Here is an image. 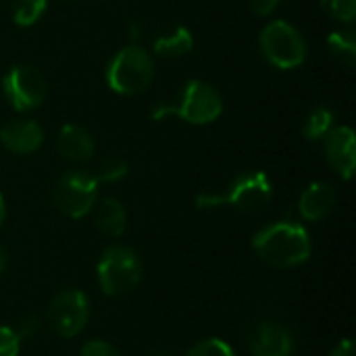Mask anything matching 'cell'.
I'll use <instances>...</instances> for the list:
<instances>
[{"instance_id": "cell-15", "label": "cell", "mask_w": 356, "mask_h": 356, "mask_svg": "<svg viewBox=\"0 0 356 356\" xmlns=\"http://www.w3.org/2000/svg\"><path fill=\"white\" fill-rule=\"evenodd\" d=\"M92 211H94V223L104 236L108 238L123 236L125 225H127V213H125V207L117 198L96 200Z\"/></svg>"}, {"instance_id": "cell-4", "label": "cell", "mask_w": 356, "mask_h": 356, "mask_svg": "<svg viewBox=\"0 0 356 356\" xmlns=\"http://www.w3.org/2000/svg\"><path fill=\"white\" fill-rule=\"evenodd\" d=\"M154 79V60L142 46H125L106 65V83L121 96H138Z\"/></svg>"}, {"instance_id": "cell-19", "label": "cell", "mask_w": 356, "mask_h": 356, "mask_svg": "<svg viewBox=\"0 0 356 356\" xmlns=\"http://www.w3.org/2000/svg\"><path fill=\"white\" fill-rule=\"evenodd\" d=\"M334 127V113L327 106H317L311 111V115L305 121V138L311 142H319L325 138V134Z\"/></svg>"}, {"instance_id": "cell-28", "label": "cell", "mask_w": 356, "mask_h": 356, "mask_svg": "<svg viewBox=\"0 0 356 356\" xmlns=\"http://www.w3.org/2000/svg\"><path fill=\"white\" fill-rule=\"evenodd\" d=\"M6 267H8V252H6L4 246L0 244V275L6 271Z\"/></svg>"}, {"instance_id": "cell-22", "label": "cell", "mask_w": 356, "mask_h": 356, "mask_svg": "<svg viewBox=\"0 0 356 356\" xmlns=\"http://www.w3.org/2000/svg\"><path fill=\"white\" fill-rule=\"evenodd\" d=\"M323 8L340 23H353L356 19V0H323Z\"/></svg>"}, {"instance_id": "cell-20", "label": "cell", "mask_w": 356, "mask_h": 356, "mask_svg": "<svg viewBox=\"0 0 356 356\" xmlns=\"http://www.w3.org/2000/svg\"><path fill=\"white\" fill-rule=\"evenodd\" d=\"M127 173H129V167H127V163L123 159H119V156H106L98 165L94 177H96L98 184H115V181H121Z\"/></svg>"}, {"instance_id": "cell-17", "label": "cell", "mask_w": 356, "mask_h": 356, "mask_svg": "<svg viewBox=\"0 0 356 356\" xmlns=\"http://www.w3.org/2000/svg\"><path fill=\"white\" fill-rule=\"evenodd\" d=\"M327 48L332 52V56L342 63L344 67L353 69L356 65V35L355 29L344 27V29H336L330 33L327 38Z\"/></svg>"}, {"instance_id": "cell-14", "label": "cell", "mask_w": 356, "mask_h": 356, "mask_svg": "<svg viewBox=\"0 0 356 356\" xmlns=\"http://www.w3.org/2000/svg\"><path fill=\"white\" fill-rule=\"evenodd\" d=\"M56 148L65 161L83 163V161H90L94 156L96 144H94L90 129H86L83 125H77V123H65L58 129Z\"/></svg>"}, {"instance_id": "cell-3", "label": "cell", "mask_w": 356, "mask_h": 356, "mask_svg": "<svg viewBox=\"0 0 356 356\" xmlns=\"http://www.w3.org/2000/svg\"><path fill=\"white\" fill-rule=\"evenodd\" d=\"M273 198V186L263 171H246L240 173L223 194L207 192L196 198L198 209H217L229 204L240 213H257L265 209Z\"/></svg>"}, {"instance_id": "cell-1", "label": "cell", "mask_w": 356, "mask_h": 356, "mask_svg": "<svg viewBox=\"0 0 356 356\" xmlns=\"http://www.w3.org/2000/svg\"><path fill=\"white\" fill-rule=\"evenodd\" d=\"M252 248L263 263L275 269H294L311 259L313 242L309 232L296 221H277L259 229Z\"/></svg>"}, {"instance_id": "cell-11", "label": "cell", "mask_w": 356, "mask_h": 356, "mask_svg": "<svg viewBox=\"0 0 356 356\" xmlns=\"http://www.w3.org/2000/svg\"><path fill=\"white\" fill-rule=\"evenodd\" d=\"M248 348L252 356H292L294 338L282 323L261 321L248 336Z\"/></svg>"}, {"instance_id": "cell-5", "label": "cell", "mask_w": 356, "mask_h": 356, "mask_svg": "<svg viewBox=\"0 0 356 356\" xmlns=\"http://www.w3.org/2000/svg\"><path fill=\"white\" fill-rule=\"evenodd\" d=\"M98 284L106 296H125L138 288L142 280V261L129 246H108L98 259Z\"/></svg>"}, {"instance_id": "cell-18", "label": "cell", "mask_w": 356, "mask_h": 356, "mask_svg": "<svg viewBox=\"0 0 356 356\" xmlns=\"http://www.w3.org/2000/svg\"><path fill=\"white\" fill-rule=\"evenodd\" d=\"M48 8V0H13V21L19 27L35 25Z\"/></svg>"}, {"instance_id": "cell-21", "label": "cell", "mask_w": 356, "mask_h": 356, "mask_svg": "<svg viewBox=\"0 0 356 356\" xmlns=\"http://www.w3.org/2000/svg\"><path fill=\"white\" fill-rule=\"evenodd\" d=\"M186 356H236V353L227 342L219 338H209V340H200L198 344H194Z\"/></svg>"}, {"instance_id": "cell-6", "label": "cell", "mask_w": 356, "mask_h": 356, "mask_svg": "<svg viewBox=\"0 0 356 356\" xmlns=\"http://www.w3.org/2000/svg\"><path fill=\"white\" fill-rule=\"evenodd\" d=\"M259 48L265 60L277 69H296L307 58V40L302 33L288 21L275 19L267 23L259 35Z\"/></svg>"}, {"instance_id": "cell-12", "label": "cell", "mask_w": 356, "mask_h": 356, "mask_svg": "<svg viewBox=\"0 0 356 356\" xmlns=\"http://www.w3.org/2000/svg\"><path fill=\"white\" fill-rule=\"evenodd\" d=\"M0 142L13 154H31L44 142V129L35 119L17 117L0 127Z\"/></svg>"}, {"instance_id": "cell-29", "label": "cell", "mask_w": 356, "mask_h": 356, "mask_svg": "<svg viewBox=\"0 0 356 356\" xmlns=\"http://www.w3.org/2000/svg\"><path fill=\"white\" fill-rule=\"evenodd\" d=\"M4 217H6V207H4V198H2V194H0V227H2V223H4Z\"/></svg>"}, {"instance_id": "cell-16", "label": "cell", "mask_w": 356, "mask_h": 356, "mask_svg": "<svg viewBox=\"0 0 356 356\" xmlns=\"http://www.w3.org/2000/svg\"><path fill=\"white\" fill-rule=\"evenodd\" d=\"M192 48H194V35L184 25L169 29L167 33L154 38L152 42V50L161 58H181L188 52H192Z\"/></svg>"}, {"instance_id": "cell-24", "label": "cell", "mask_w": 356, "mask_h": 356, "mask_svg": "<svg viewBox=\"0 0 356 356\" xmlns=\"http://www.w3.org/2000/svg\"><path fill=\"white\" fill-rule=\"evenodd\" d=\"M79 356H123L113 344L104 342V340H88L81 350Z\"/></svg>"}, {"instance_id": "cell-13", "label": "cell", "mask_w": 356, "mask_h": 356, "mask_svg": "<svg viewBox=\"0 0 356 356\" xmlns=\"http://www.w3.org/2000/svg\"><path fill=\"white\" fill-rule=\"evenodd\" d=\"M338 204V192L325 181H315L302 190L298 198V213L305 221H323L327 219Z\"/></svg>"}, {"instance_id": "cell-2", "label": "cell", "mask_w": 356, "mask_h": 356, "mask_svg": "<svg viewBox=\"0 0 356 356\" xmlns=\"http://www.w3.org/2000/svg\"><path fill=\"white\" fill-rule=\"evenodd\" d=\"M223 113V98L219 90L207 81L190 79L186 81L173 104H159L152 108V119L161 121L167 115H175L177 119L190 125H207L213 123Z\"/></svg>"}, {"instance_id": "cell-23", "label": "cell", "mask_w": 356, "mask_h": 356, "mask_svg": "<svg viewBox=\"0 0 356 356\" xmlns=\"http://www.w3.org/2000/svg\"><path fill=\"white\" fill-rule=\"evenodd\" d=\"M21 340L13 327L0 325V356H19Z\"/></svg>"}, {"instance_id": "cell-8", "label": "cell", "mask_w": 356, "mask_h": 356, "mask_svg": "<svg viewBox=\"0 0 356 356\" xmlns=\"http://www.w3.org/2000/svg\"><path fill=\"white\" fill-rule=\"evenodd\" d=\"M48 325L50 330L63 338H75L79 336L90 319V300L88 296L77 290V288H67L63 292H58L50 305H48V313H46Z\"/></svg>"}, {"instance_id": "cell-10", "label": "cell", "mask_w": 356, "mask_h": 356, "mask_svg": "<svg viewBox=\"0 0 356 356\" xmlns=\"http://www.w3.org/2000/svg\"><path fill=\"white\" fill-rule=\"evenodd\" d=\"M321 142L330 167L342 179H350L356 167V140L353 127L334 125Z\"/></svg>"}, {"instance_id": "cell-27", "label": "cell", "mask_w": 356, "mask_h": 356, "mask_svg": "<svg viewBox=\"0 0 356 356\" xmlns=\"http://www.w3.org/2000/svg\"><path fill=\"white\" fill-rule=\"evenodd\" d=\"M330 356H355V342H353L350 338L340 340V342L332 348Z\"/></svg>"}, {"instance_id": "cell-7", "label": "cell", "mask_w": 356, "mask_h": 356, "mask_svg": "<svg viewBox=\"0 0 356 356\" xmlns=\"http://www.w3.org/2000/svg\"><path fill=\"white\" fill-rule=\"evenodd\" d=\"M98 181L94 173L75 169L67 171L54 188V204L69 219H83L98 200Z\"/></svg>"}, {"instance_id": "cell-9", "label": "cell", "mask_w": 356, "mask_h": 356, "mask_svg": "<svg viewBox=\"0 0 356 356\" xmlns=\"http://www.w3.org/2000/svg\"><path fill=\"white\" fill-rule=\"evenodd\" d=\"M2 94L17 113H27L44 102L46 79L31 65H15L2 79Z\"/></svg>"}, {"instance_id": "cell-30", "label": "cell", "mask_w": 356, "mask_h": 356, "mask_svg": "<svg viewBox=\"0 0 356 356\" xmlns=\"http://www.w3.org/2000/svg\"><path fill=\"white\" fill-rule=\"evenodd\" d=\"M150 356H177L175 353H169V350H156V353H152Z\"/></svg>"}, {"instance_id": "cell-25", "label": "cell", "mask_w": 356, "mask_h": 356, "mask_svg": "<svg viewBox=\"0 0 356 356\" xmlns=\"http://www.w3.org/2000/svg\"><path fill=\"white\" fill-rule=\"evenodd\" d=\"M38 330H40V321H38L33 315H25V317L19 319V323H17V327H15V334H17L19 340L23 342V340L33 338Z\"/></svg>"}, {"instance_id": "cell-26", "label": "cell", "mask_w": 356, "mask_h": 356, "mask_svg": "<svg viewBox=\"0 0 356 356\" xmlns=\"http://www.w3.org/2000/svg\"><path fill=\"white\" fill-rule=\"evenodd\" d=\"M280 2H282V0H248V6H250V10H252L254 15L267 17V15H271V13L280 6Z\"/></svg>"}]
</instances>
